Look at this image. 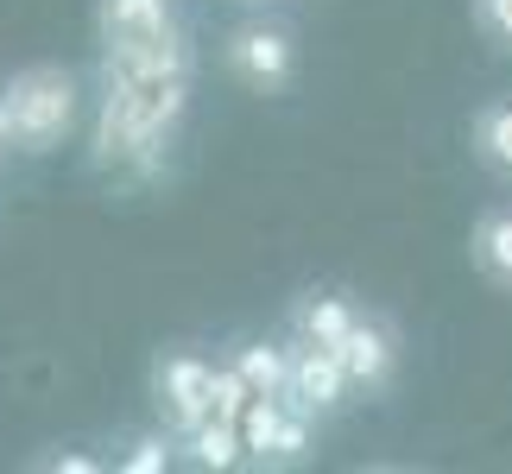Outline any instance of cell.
Segmentation results:
<instances>
[{
    "label": "cell",
    "instance_id": "6da1fadb",
    "mask_svg": "<svg viewBox=\"0 0 512 474\" xmlns=\"http://www.w3.org/2000/svg\"><path fill=\"white\" fill-rule=\"evenodd\" d=\"M83 89L64 64H26L0 83V133L19 158H45L76 133Z\"/></svg>",
    "mask_w": 512,
    "mask_h": 474
},
{
    "label": "cell",
    "instance_id": "7a4b0ae2",
    "mask_svg": "<svg viewBox=\"0 0 512 474\" xmlns=\"http://www.w3.org/2000/svg\"><path fill=\"white\" fill-rule=\"evenodd\" d=\"M222 64L247 95H285L298 76V38L279 19H241L222 45Z\"/></svg>",
    "mask_w": 512,
    "mask_h": 474
},
{
    "label": "cell",
    "instance_id": "3957f363",
    "mask_svg": "<svg viewBox=\"0 0 512 474\" xmlns=\"http://www.w3.org/2000/svg\"><path fill=\"white\" fill-rule=\"evenodd\" d=\"M152 411H159V424L171 437H190L203 418H215V361H203L190 348L159 354V367H152Z\"/></svg>",
    "mask_w": 512,
    "mask_h": 474
},
{
    "label": "cell",
    "instance_id": "277c9868",
    "mask_svg": "<svg viewBox=\"0 0 512 474\" xmlns=\"http://www.w3.org/2000/svg\"><path fill=\"white\" fill-rule=\"evenodd\" d=\"M310 411H298L285 392H260L247 411H241V437H247V462H266V468H285V462H304L310 449Z\"/></svg>",
    "mask_w": 512,
    "mask_h": 474
},
{
    "label": "cell",
    "instance_id": "5b68a950",
    "mask_svg": "<svg viewBox=\"0 0 512 474\" xmlns=\"http://www.w3.org/2000/svg\"><path fill=\"white\" fill-rule=\"evenodd\" d=\"M348 367H342V354L336 348H323V342H291V367H285V399L310 411V418H329V411H342L348 405Z\"/></svg>",
    "mask_w": 512,
    "mask_h": 474
},
{
    "label": "cell",
    "instance_id": "8992f818",
    "mask_svg": "<svg viewBox=\"0 0 512 474\" xmlns=\"http://www.w3.org/2000/svg\"><path fill=\"white\" fill-rule=\"evenodd\" d=\"M336 354H342L354 392H386L392 373H399V342H392V329L380 316H354V329L336 342Z\"/></svg>",
    "mask_w": 512,
    "mask_h": 474
},
{
    "label": "cell",
    "instance_id": "52a82bcc",
    "mask_svg": "<svg viewBox=\"0 0 512 474\" xmlns=\"http://www.w3.org/2000/svg\"><path fill=\"white\" fill-rule=\"evenodd\" d=\"M177 26L171 0H95V38L108 45H140V38H159Z\"/></svg>",
    "mask_w": 512,
    "mask_h": 474
},
{
    "label": "cell",
    "instance_id": "ba28073f",
    "mask_svg": "<svg viewBox=\"0 0 512 474\" xmlns=\"http://www.w3.org/2000/svg\"><path fill=\"white\" fill-rule=\"evenodd\" d=\"M468 260L494 291H512V203L487 209L475 228H468Z\"/></svg>",
    "mask_w": 512,
    "mask_h": 474
},
{
    "label": "cell",
    "instance_id": "9c48e42d",
    "mask_svg": "<svg viewBox=\"0 0 512 474\" xmlns=\"http://www.w3.org/2000/svg\"><path fill=\"white\" fill-rule=\"evenodd\" d=\"M177 449H184L190 468L203 474H228L247 462V437H241V418H203L190 430V437H177Z\"/></svg>",
    "mask_w": 512,
    "mask_h": 474
},
{
    "label": "cell",
    "instance_id": "30bf717a",
    "mask_svg": "<svg viewBox=\"0 0 512 474\" xmlns=\"http://www.w3.org/2000/svg\"><path fill=\"white\" fill-rule=\"evenodd\" d=\"M354 316H361V310H354L342 291H317V298H304V304H298V335H304V342L336 348L342 335L354 329Z\"/></svg>",
    "mask_w": 512,
    "mask_h": 474
},
{
    "label": "cell",
    "instance_id": "8fae6325",
    "mask_svg": "<svg viewBox=\"0 0 512 474\" xmlns=\"http://www.w3.org/2000/svg\"><path fill=\"white\" fill-rule=\"evenodd\" d=\"M475 158L494 177H506V184H512V95H506V102H487L475 114Z\"/></svg>",
    "mask_w": 512,
    "mask_h": 474
},
{
    "label": "cell",
    "instance_id": "7c38bea8",
    "mask_svg": "<svg viewBox=\"0 0 512 474\" xmlns=\"http://www.w3.org/2000/svg\"><path fill=\"white\" fill-rule=\"evenodd\" d=\"M234 367L247 373V386H253V392H285L291 342H247V348H234Z\"/></svg>",
    "mask_w": 512,
    "mask_h": 474
},
{
    "label": "cell",
    "instance_id": "4fadbf2b",
    "mask_svg": "<svg viewBox=\"0 0 512 474\" xmlns=\"http://www.w3.org/2000/svg\"><path fill=\"white\" fill-rule=\"evenodd\" d=\"M468 13H475V32L487 45L512 57V0H468Z\"/></svg>",
    "mask_w": 512,
    "mask_h": 474
},
{
    "label": "cell",
    "instance_id": "5bb4252c",
    "mask_svg": "<svg viewBox=\"0 0 512 474\" xmlns=\"http://www.w3.org/2000/svg\"><path fill=\"white\" fill-rule=\"evenodd\" d=\"M171 430H159V437H140V443H127V456H121V474H165L171 468Z\"/></svg>",
    "mask_w": 512,
    "mask_h": 474
},
{
    "label": "cell",
    "instance_id": "9a60e30c",
    "mask_svg": "<svg viewBox=\"0 0 512 474\" xmlns=\"http://www.w3.org/2000/svg\"><path fill=\"white\" fill-rule=\"evenodd\" d=\"M51 468H57V474H95V468H102V462H89V456H57Z\"/></svg>",
    "mask_w": 512,
    "mask_h": 474
},
{
    "label": "cell",
    "instance_id": "2e32d148",
    "mask_svg": "<svg viewBox=\"0 0 512 474\" xmlns=\"http://www.w3.org/2000/svg\"><path fill=\"white\" fill-rule=\"evenodd\" d=\"M7 152H13V146H7V133H0V158H7Z\"/></svg>",
    "mask_w": 512,
    "mask_h": 474
}]
</instances>
